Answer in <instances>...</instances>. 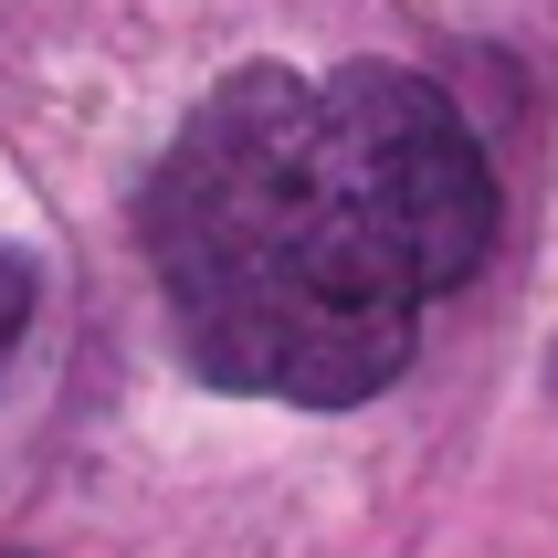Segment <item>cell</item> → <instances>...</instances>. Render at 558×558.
Returning a JSON list of instances; mask_svg holds the SVG:
<instances>
[{
  "label": "cell",
  "mask_w": 558,
  "mask_h": 558,
  "mask_svg": "<svg viewBox=\"0 0 558 558\" xmlns=\"http://www.w3.org/2000/svg\"><path fill=\"white\" fill-rule=\"evenodd\" d=\"M32 295H43L32 253H0V369H11V348H22V327H32Z\"/></svg>",
  "instance_id": "obj_2"
},
{
  "label": "cell",
  "mask_w": 558,
  "mask_h": 558,
  "mask_svg": "<svg viewBox=\"0 0 558 558\" xmlns=\"http://www.w3.org/2000/svg\"><path fill=\"white\" fill-rule=\"evenodd\" d=\"M0 558H11V548H0Z\"/></svg>",
  "instance_id": "obj_3"
},
{
  "label": "cell",
  "mask_w": 558,
  "mask_h": 558,
  "mask_svg": "<svg viewBox=\"0 0 558 558\" xmlns=\"http://www.w3.org/2000/svg\"><path fill=\"white\" fill-rule=\"evenodd\" d=\"M137 253L190 379L348 411L411 369L496 253V169L411 63L221 74L137 190Z\"/></svg>",
  "instance_id": "obj_1"
}]
</instances>
